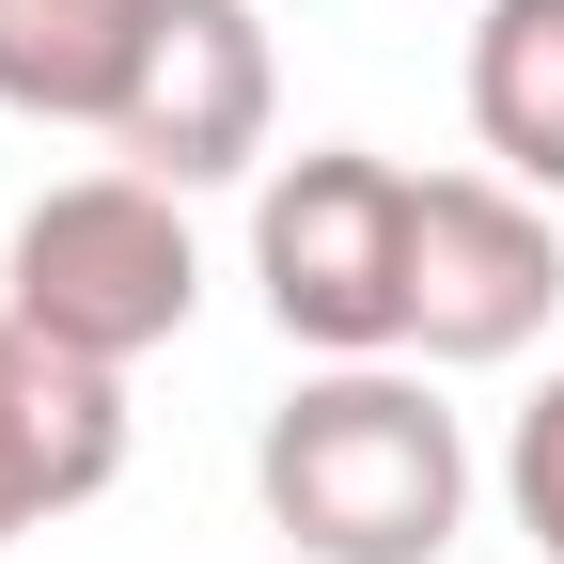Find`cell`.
<instances>
[{
  "label": "cell",
  "mask_w": 564,
  "mask_h": 564,
  "mask_svg": "<svg viewBox=\"0 0 564 564\" xmlns=\"http://www.w3.org/2000/svg\"><path fill=\"white\" fill-rule=\"evenodd\" d=\"M251 486H267V533L299 564H440L455 518H470V440L423 377L329 361L267 408Z\"/></svg>",
  "instance_id": "1"
},
{
  "label": "cell",
  "mask_w": 564,
  "mask_h": 564,
  "mask_svg": "<svg viewBox=\"0 0 564 564\" xmlns=\"http://www.w3.org/2000/svg\"><path fill=\"white\" fill-rule=\"evenodd\" d=\"M188 299H204V251H188V204L158 173H63L17 220V251H0V314L47 329L95 377H126L141 345H173Z\"/></svg>",
  "instance_id": "2"
},
{
  "label": "cell",
  "mask_w": 564,
  "mask_h": 564,
  "mask_svg": "<svg viewBox=\"0 0 564 564\" xmlns=\"http://www.w3.org/2000/svg\"><path fill=\"white\" fill-rule=\"evenodd\" d=\"M408 220H423V173L361 158V141L282 158L267 204H251L267 329L314 345V361H377V345H408Z\"/></svg>",
  "instance_id": "3"
},
{
  "label": "cell",
  "mask_w": 564,
  "mask_h": 564,
  "mask_svg": "<svg viewBox=\"0 0 564 564\" xmlns=\"http://www.w3.org/2000/svg\"><path fill=\"white\" fill-rule=\"evenodd\" d=\"M564 299V236L549 204L502 173H423V220H408V345L423 361H518Z\"/></svg>",
  "instance_id": "4"
},
{
  "label": "cell",
  "mask_w": 564,
  "mask_h": 564,
  "mask_svg": "<svg viewBox=\"0 0 564 564\" xmlns=\"http://www.w3.org/2000/svg\"><path fill=\"white\" fill-rule=\"evenodd\" d=\"M267 110H282L267 17L251 0H173V32H158V63H141V110L110 126V158L158 173V188H220V173L267 158Z\"/></svg>",
  "instance_id": "5"
},
{
  "label": "cell",
  "mask_w": 564,
  "mask_h": 564,
  "mask_svg": "<svg viewBox=\"0 0 564 564\" xmlns=\"http://www.w3.org/2000/svg\"><path fill=\"white\" fill-rule=\"evenodd\" d=\"M110 470H126V377L63 361L47 329L0 314V549L47 533V518H79Z\"/></svg>",
  "instance_id": "6"
},
{
  "label": "cell",
  "mask_w": 564,
  "mask_h": 564,
  "mask_svg": "<svg viewBox=\"0 0 564 564\" xmlns=\"http://www.w3.org/2000/svg\"><path fill=\"white\" fill-rule=\"evenodd\" d=\"M158 32H173V0H0V110L110 141V126L141 110Z\"/></svg>",
  "instance_id": "7"
},
{
  "label": "cell",
  "mask_w": 564,
  "mask_h": 564,
  "mask_svg": "<svg viewBox=\"0 0 564 564\" xmlns=\"http://www.w3.org/2000/svg\"><path fill=\"white\" fill-rule=\"evenodd\" d=\"M470 141L502 158V188L564 204V0H486V32H470Z\"/></svg>",
  "instance_id": "8"
},
{
  "label": "cell",
  "mask_w": 564,
  "mask_h": 564,
  "mask_svg": "<svg viewBox=\"0 0 564 564\" xmlns=\"http://www.w3.org/2000/svg\"><path fill=\"white\" fill-rule=\"evenodd\" d=\"M502 502H518V533L564 564V377L518 408V440H502Z\"/></svg>",
  "instance_id": "9"
}]
</instances>
